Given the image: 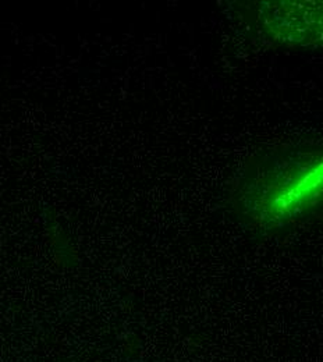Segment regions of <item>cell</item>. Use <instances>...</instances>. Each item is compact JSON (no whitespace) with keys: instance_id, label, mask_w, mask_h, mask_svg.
<instances>
[{"instance_id":"obj_1","label":"cell","mask_w":323,"mask_h":362,"mask_svg":"<svg viewBox=\"0 0 323 362\" xmlns=\"http://www.w3.org/2000/svg\"><path fill=\"white\" fill-rule=\"evenodd\" d=\"M229 205L242 226L261 235H278L323 216V139L254 151L231 180Z\"/></svg>"},{"instance_id":"obj_2","label":"cell","mask_w":323,"mask_h":362,"mask_svg":"<svg viewBox=\"0 0 323 362\" xmlns=\"http://www.w3.org/2000/svg\"><path fill=\"white\" fill-rule=\"evenodd\" d=\"M228 13L262 45L323 50V0H237L229 3Z\"/></svg>"}]
</instances>
